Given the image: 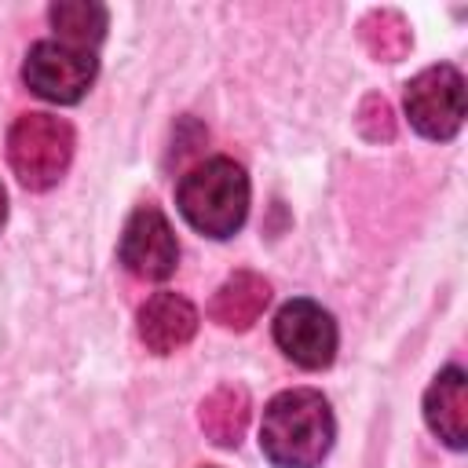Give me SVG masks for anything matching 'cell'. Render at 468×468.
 <instances>
[{
	"mask_svg": "<svg viewBox=\"0 0 468 468\" xmlns=\"http://www.w3.org/2000/svg\"><path fill=\"white\" fill-rule=\"evenodd\" d=\"M95 77H99L95 51H80L62 40H37L22 62L26 88L58 106L80 102L88 95V88L95 84Z\"/></svg>",
	"mask_w": 468,
	"mask_h": 468,
	"instance_id": "obj_5",
	"label": "cell"
},
{
	"mask_svg": "<svg viewBox=\"0 0 468 468\" xmlns=\"http://www.w3.org/2000/svg\"><path fill=\"white\" fill-rule=\"evenodd\" d=\"M406 117L410 128L431 143H446L461 132L464 124V77L457 66L439 62L420 69L406 84Z\"/></svg>",
	"mask_w": 468,
	"mask_h": 468,
	"instance_id": "obj_4",
	"label": "cell"
},
{
	"mask_svg": "<svg viewBox=\"0 0 468 468\" xmlns=\"http://www.w3.org/2000/svg\"><path fill=\"white\" fill-rule=\"evenodd\" d=\"M73 128L55 113H22L7 132V165L26 190H51L73 161Z\"/></svg>",
	"mask_w": 468,
	"mask_h": 468,
	"instance_id": "obj_3",
	"label": "cell"
},
{
	"mask_svg": "<svg viewBox=\"0 0 468 468\" xmlns=\"http://www.w3.org/2000/svg\"><path fill=\"white\" fill-rule=\"evenodd\" d=\"M48 22L55 29V40L80 51H95L106 37L110 11L95 0H58L48 7Z\"/></svg>",
	"mask_w": 468,
	"mask_h": 468,
	"instance_id": "obj_11",
	"label": "cell"
},
{
	"mask_svg": "<svg viewBox=\"0 0 468 468\" xmlns=\"http://www.w3.org/2000/svg\"><path fill=\"white\" fill-rule=\"evenodd\" d=\"M274 344L300 369H325L336 358L340 344L336 318L307 296L285 300L274 314Z\"/></svg>",
	"mask_w": 468,
	"mask_h": 468,
	"instance_id": "obj_6",
	"label": "cell"
},
{
	"mask_svg": "<svg viewBox=\"0 0 468 468\" xmlns=\"http://www.w3.org/2000/svg\"><path fill=\"white\" fill-rule=\"evenodd\" d=\"M271 303V285L256 271H234L212 296L208 318L223 329H249Z\"/></svg>",
	"mask_w": 468,
	"mask_h": 468,
	"instance_id": "obj_10",
	"label": "cell"
},
{
	"mask_svg": "<svg viewBox=\"0 0 468 468\" xmlns=\"http://www.w3.org/2000/svg\"><path fill=\"white\" fill-rule=\"evenodd\" d=\"M117 260L146 282H165L179 267V241L168 223V216L157 205H135L132 216L124 219L121 241H117Z\"/></svg>",
	"mask_w": 468,
	"mask_h": 468,
	"instance_id": "obj_7",
	"label": "cell"
},
{
	"mask_svg": "<svg viewBox=\"0 0 468 468\" xmlns=\"http://www.w3.org/2000/svg\"><path fill=\"white\" fill-rule=\"evenodd\" d=\"M336 420L314 388H289L263 406L260 450L274 468H318L333 450Z\"/></svg>",
	"mask_w": 468,
	"mask_h": 468,
	"instance_id": "obj_1",
	"label": "cell"
},
{
	"mask_svg": "<svg viewBox=\"0 0 468 468\" xmlns=\"http://www.w3.org/2000/svg\"><path fill=\"white\" fill-rule=\"evenodd\" d=\"M249 424V395L245 388L223 384L201 402V428L216 446H238Z\"/></svg>",
	"mask_w": 468,
	"mask_h": 468,
	"instance_id": "obj_12",
	"label": "cell"
},
{
	"mask_svg": "<svg viewBox=\"0 0 468 468\" xmlns=\"http://www.w3.org/2000/svg\"><path fill=\"white\" fill-rule=\"evenodd\" d=\"M197 322H201L197 307L186 296L165 289V292H154L139 307V340L154 355H172V351H179L194 340Z\"/></svg>",
	"mask_w": 468,
	"mask_h": 468,
	"instance_id": "obj_9",
	"label": "cell"
},
{
	"mask_svg": "<svg viewBox=\"0 0 468 468\" xmlns=\"http://www.w3.org/2000/svg\"><path fill=\"white\" fill-rule=\"evenodd\" d=\"M424 424L450 450L468 446V373L461 366H446L424 391Z\"/></svg>",
	"mask_w": 468,
	"mask_h": 468,
	"instance_id": "obj_8",
	"label": "cell"
},
{
	"mask_svg": "<svg viewBox=\"0 0 468 468\" xmlns=\"http://www.w3.org/2000/svg\"><path fill=\"white\" fill-rule=\"evenodd\" d=\"M249 176L230 157H208L194 165L176 186L179 216L205 238L227 241L245 227L249 216Z\"/></svg>",
	"mask_w": 468,
	"mask_h": 468,
	"instance_id": "obj_2",
	"label": "cell"
},
{
	"mask_svg": "<svg viewBox=\"0 0 468 468\" xmlns=\"http://www.w3.org/2000/svg\"><path fill=\"white\" fill-rule=\"evenodd\" d=\"M4 219H7V190L0 183V230H4Z\"/></svg>",
	"mask_w": 468,
	"mask_h": 468,
	"instance_id": "obj_13",
	"label": "cell"
},
{
	"mask_svg": "<svg viewBox=\"0 0 468 468\" xmlns=\"http://www.w3.org/2000/svg\"><path fill=\"white\" fill-rule=\"evenodd\" d=\"M208 468H212V464H208Z\"/></svg>",
	"mask_w": 468,
	"mask_h": 468,
	"instance_id": "obj_14",
	"label": "cell"
}]
</instances>
